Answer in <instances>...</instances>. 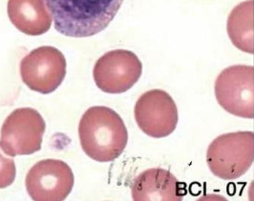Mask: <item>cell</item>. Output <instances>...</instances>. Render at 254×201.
I'll return each mask as SVG.
<instances>
[{"label":"cell","mask_w":254,"mask_h":201,"mask_svg":"<svg viewBox=\"0 0 254 201\" xmlns=\"http://www.w3.org/2000/svg\"><path fill=\"white\" fill-rule=\"evenodd\" d=\"M46 124L39 112L30 107L14 110L1 129L0 148L11 157L41 150Z\"/></svg>","instance_id":"obj_4"},{"label":"cell","mask_w":254,"mask_h":201,"mask_svg":"<svg viewBox=\"0 0 254 201\" xmlns=\"http://www.w3.org/2000/svg\"><path fill=\"white\" fill-rule=\"evenodd\" d=\"M254 160V134L238 131L218 136L209 145L206 162L211 172L224 180L242 177Z\"/></svg>","instance_id":"obj_3"},{"label":"cell","mask_w":254,"mask_h":201,"mask_svg":"<svg viewBox=\"0 0 254 201\" xmlns=\"http://www.w3.org/2000/svg\"><path fill=\"white\" fill-rule=\"evenodd\" d=\"M16 177V166L13 159L4 157L0 153V189L13 184Z\"/></svg>","instance_id":"obj_13"},{"label":"cell","mask_w":254,"mask_h":201,"mask_svg":"<svg viewBox=\"0 0 254 201\" xmlns=\"http://www.w3.org/2000/svg\"><path fill=\"white\" fill-rule=\"evenodd\" d=\"M131 189L135 201H182L186 195V186L172 173L159 168L141 173Z\"/></svg>","instance_id":"obj_10"},{"label":"cell","mask_w":254,"mask_h":201,"mask_svg":"<svg viewBox=\"0 0 254 201\" xmlns=\"http://www.w3.org/2000/svg\"><path fill=\"white\" fill-rule=\"evenodd\" d=\"M7 11L11 23L31 36L48 32L53 23L45 0H8Z\"/></svg>","instance_id":"obj_11"},{"label":"cell","mask_w":254,"mask_h":201,"mask_svg":"<svg viewBox=\"0 0 254 201\" xmlns=\"http://www.w3.org/2000/svg\"><path fill=\"white\" fill-rule=\"evenodd\" d=\"M254 0L233 8L227 20V32L233 45L243 52L254 54Z\"/></svg>","instance_id":"obj_12"},{"label":"cell","mask_w":254,"mask_h":201,"mask_svg":"<svg viewBox=\"0 0 254 201\" xmlns=\"http://www.w3.org/2000/svg\"><path fill=\"white\" fill-rule=\"evenodd\" d=\"M74 185L73 171L67 164L46 159L35 164L27 174L26 190L33 201H62L67 198Z\"/></svg>","instance_id":"obj_9"},{"label":"cell","mask_w":254,"mask_h":201,"mask_svg":"<svg viewBox=\"0 0 254 201\" xmlns=\"http://www.w3.org/2000/svg\"><path fill=\"white\" fill-rule=\"evenodd\" d=\"M134 114L140 129L153 138L168 137L178 123L175 101L162 90H152L141 95L135 104Z\"/></svg>","instance_id":"obj_8"},{"label":"cell","mask_w":254,"mask_h":201,"mask_svg":"<svg viewBox=\"0 0 254 201\" xmlns=\"http://www.w3.org/2000/svg\"><path fill=\"white\" fill-rule=\"evenodd\" d=\"M215 93L218 104L226 111L254 119V66L238 65L223 70L215 81Z\"/></svg>","instance_id":"obj_5"},{"label":"cell","mask_w":254,"mask_h":201,"mask_svg":"<svg viewBox=\"0 0 254 201\" xmlns=\"http://www.w3.org/2000/svg\"><path fill=\"white\" fill-rule=\"evenodd\" d=\"M67 63L60 50L51 46L35 49L20 63L22 81L33 91L50 94L57 90L66 76Z\"/></svg>","instance_id":"obj_6"},{"label":"cell","mask_w":254,"mask_h":201,"mask_svg":"<svg viewBox=\"0 0 254 201\" xmlns=\"http://www.w3.org/2000/svg\"><path fill=\"white\" fill-rule=\"evenodd\" d=\"M55 29L72 38H86L109 26L124 0H45Z\"/></svg>","instance_id":"obj_1"},{"label":"cell","mask_w":254,"mask_h":201,"mask_svg":"<svg viewBox=\"0 0 254 201\" xmlns=\"http://www.w3.org/2000/svg\"><path fill=\"white\" fill-rule=\"evenodd\" d=\"M81 146L85 154L98 162H113L123 153L128 132L118 113L104 106L88 109L79 125Z\"/></svg>","instance_id":"obj_2"},{"label":"cell","mask_w":254,"mask_h":201,"mask_svg":"<svg viewBox=\"0 0 254 201\" xmlns=\"http://www.w3.org/2000/svg\"><path fill=\"white\" fill-rule=\"evenodd\" d=\"M142 69V63L132 51L111 50L97 60L93 76L102 91L120 94L130 90L138 82Z\"/></svg>","instance_id":"obj_7"}]
</instances>
